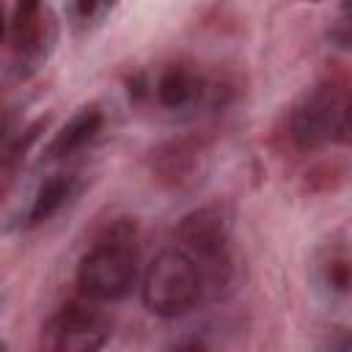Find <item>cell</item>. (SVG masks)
I'll list each match as a JSON object with an SVG mask.
<instances>
[{"instance_id":"1","label":"cell","mask_w":352,"mask_h":352,"mask_svg":"<svg viewBox=\"0 0 352 352\" xmlns=\"http://www.w3.org/2000/svg\"><path fill=\"white\" fill-rule=\"evenodd\" d=\"M138 275V245L135 223L121 217L110 223L94 248L82 256L77 267V286L88 300L113 302L121 300Z\"/></svg>"},{"instance_id":"2","label":"cell","mask_w":352,"mask_h":352,"mask_svg":"<svg viewBox=\"0 0 352 352\" xmlns=\"http://www.w3.org/2000/svg\"><path fill=\"white\" fill-rule=\"evenodd\" d=\"M204 294L201 267L182 250H162L146 270L143 278V305L162 319H173L195 308Z\"/></svg>"},{"instance_id":"3","label":"cell","mask_w":352,"mask_h":352,"mask_svg":"<svg viewBox=\"0 0 352 352\" xmlns=\"http://www.w3.org/2000/svg\"><path fill=\"white\" fill-rule=\"evenodd\" d=\"M289 135L302 151H314L327 140L349 143V104L344 91L336 85H316L305 94L289 118Z\"/></svg>"},{"instance_id":"4","label":"cell","mask_w":352,"mask_h":352,"mask_svg":"<svg viewBox=\"0 0 352 352\" xmlns=\"http://www.w3.org/2000/svg\"><path fill=\"white\" fill-rule=\"evenodd\" d=\"M113 336L110 319L85 305H63L41 327V344L55 352H96Z\"/></svg>"},{"instance_id":"5","label":"cell","mask_w":352,"mask_h":352,"mask_svg":"<svg viewBox=\"0 0 352 352\" xmlns=\"http://www.w3.org/2000/svg\"><path fill=\"white\" fill-rule=\"evenodd\" d=\"M179 248L192 258L217 272L220 261H226L228 239H231V217L220 206H201L184 214L176 226ZM198 264V267H201Z\"/></svg>"},{"instance_id":"6","label":"cell","mask_w":352,"mask_h":352,"mask_svg":"<svg viewBox=\"0 0 352 352\" xmlns=\"http://www.w3.org/2000/svg\"><path fill=\"white\" fill-rule=\"evenodd\" d=\"M148 168L157 184L182 190L201 179L206 170V146L198 138H173L157 146L148 157Z\"/></svg>"},{"instance_id":"7","label":"cell","mask_w":352,"mask_h":352,"mask_svg":"<svg viewBox=\"0 0 352 352\" xmlns=\"http://www.w3.org/2000/svg\"><path fill=\"white\" fill-rule=\"evenodd\" d=\"M102 110L99 107H82L80 113H74L52 138L50 143V157H66L74 154L77 148H82L85 143H91L96 138V132L102 129Z\"/></svg>"},{"instance_id":"8","label":"cell","mask_w":352,"mask_h":352,"mask_svg":"<svg viewBox=\"0 0 352 352\" xmlns=\"http://www.w3.org/2000/svg\"><path fill=\"white\" fill-rule=\"evenodd\" d=\"M201 94V77L187 66H168L157 80V99L165 107H184Z\"/></svg>"},{"instance_id":"9","label":"cell","mask_w":352,"mask_h":352,"mask_svg":"<svg viewBox=\"0 0 352 352\" xmlns=\"http://www.w3.org/2000/svg\"><path fill=\"white\" fill-rule=\"evenodd\" d=\"M74 192V179L66 176V173H55L50 179H44L33 195V204H30V212H28V223L30 226H38V223H47L55 212H60V206L72 198Z\"/></svg>"},{"instance_id":"10","label":"cell","mask_w":352,"mask_h":352,"mask_svg":"<svg viewBox=\"0 0 352 352\" xmlns=\"http://www.w3.org/2000/svg\"><path fill=\"white\" fill-rule=\"evenodd\" d=\"M14 41L19 50H33L41 41V14L36 0H19L14 19Z\"/></svg>"},{"instance_id":"11","label":"cell","mask_w":352,"mask_h":352,"mask_svg":"<svg viewBox=\"0 0 352 352\" xmlns=\"http://www.w3.org/2000/svg\"><path fill=\"white\" fill-rule=\"evenodd\" d=\"M327 280H330V286L338 289V292H346V289H349V264H346V258L330 261V267H327Z\"/></svg>"},{"instance_id":"12","label":"cell","mask_w":352,"mask_h":352,"mask_svg":"<svg viewBox=\"0 0 352 352\" xmlns=\"http://www.w3.org/2000/svg\"><path fill=\"white\" fill-rule=\"evenodd\" d=\"M6 143H8V124L0 121V157H3V151H6Z\"/></svg>"},{"instance_id":"13","label":"cell","mask_w":352,"mask_h":352,"mask_svg":"<svg viewBox=\"0 0 352 352\" xmlns=\"http://www.w3.org/2000/svg\"><path fill=\"white\" fill-rule=\"evenodd\" d=\"M94 6H96V0H80V11H82V14H91Z\"/></svg>"},{"instance_id":"14","label":"cell","mask_w":352,"mask_h":352,"mask_svg":"<svg viewBox=\"0 0 352 352\" xmlns=\"http://www.w3.org/2000/svg\"><path fill=\"white\" fill-rule=\"evenodd\" d=\"M0 36H3V16H0Z\"/></svg>"},{"instance_id":"15","label":"cell","mask_w":352,"mask_h":352,"mask_svg":"<svg viewBox=\"0 0 352 352\" xmlns=\"http://www.w3.org/2000/svg\"><path fill=\"white\" fill-rule=\"evenodd\" d=\"M308 3H322V0H308Z\"/></svg>"}]
</instances>
